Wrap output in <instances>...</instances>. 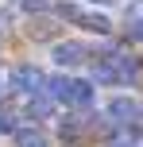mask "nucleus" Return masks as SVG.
Here are the masks:
<instances>
[{
    "label": "nucleus",
    "instance_id": "nucleus-5",
    "mask_svg": "<svg viewBox=\"0 0 143 147\" xmlns=\"http://www.w3.org/2000/svg\"><path fill=\"white\" fill-rule=\"evenodd\" d=\"M15 140H19V147H46V140L39 132H31V128H23V132H15Z\"/></svg>",
    "mask_w": 143,
    "mask_h": 147
},
{
    "label": "nucleus",
    "instance_id": "nucleus-4",
    "mask_svg": "<svg viewBox=\"0 0 143 147\" xmlns=\"http://www.w3.org/2000/svg\"><path fill=\"white\" fill-rule=\"evenodd\" d=\"M108 112H116V120H128L132 112H136V105H132L128 97H116V101H108Z\"/></svg>",
    "mask_w": 143,
    "mask_h": 147
},
{
    "label": "nucleus",
    "instance_id": "nucleus-7",
    "mask_svg": "<svg viewBox=\"0 0 143 147\" xmlns=\"http://www.w3.org/2000/svg\"><path fill=\"white\" fill-rule=\"evenodd\" d=\"M116 147H124V143H116Z\"/></svg>",
    "mask_w": 143,
    "mask_h": 147
},
{
    "label": "nucleus",
    "instance_id": "nucleus-1",
    "mask_svg": "<svg viewBox=\"0 0 143 147\" xmlns=\"http://www.w3.org/2000/svg\"><path fill=\"white\" fill-rule=\"evenodd\" d=\"M81 58H85V51H81V47H74V43H66V47L54 51V62H58V66H77Z\"/></svg>",
    "mask_w": 143,
    "mask_h": 147
},
{
    "label": "nucleus",
    "instance_id": "nucleus-3",
    "mask_svg": "<svg viewBox=\"0 0 143 147\" xmlns=\"http://www.w3.org/2000/svg\"><path fill=\"white\" fill-rule=\"evenodd\" d=\"M89 97H93L89 81H74V85H70V101L74 105H89Z\"/></svg>",
    "mask_w": 143,
    "mask_h": 147
},
{
    "label": "nucleus",
    "instance_id": "nucleus-6",
    "mask_svg": "<svg viewBox=\"0 0 143 147\" xmlns=\"http://www.w3.org/2000/svg\"><path fill=\"white\" fill-rule=\"evenodd\" d=\"M93 4H112V0H93Z\"/></svg>",
    "mask_w": 143,
    "mask_h": 147
},
{
    "label": "nucleus",
    "instance_id": "nucleus-2",
    "mask_svg": "<svg viewBox=\"0 0 143 147\" xmlns=\"http://www.w3.org/2000/svg\"><path fill=\"white\" fill-rule=\"evenodd\" d=\"M15 85H19L23 93H39V85H43V74H39V70H23V74H15Z\"/></svg>",
    "mask_w": 143,
    "mask_h": 147
}]
</instances>
